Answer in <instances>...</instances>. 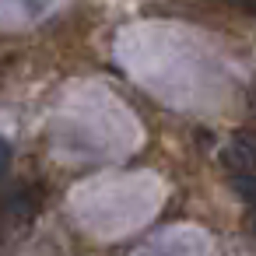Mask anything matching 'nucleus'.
<instances>
[{
  "label": "nucleus",
  "instance_id": "5",
  "mask_svg": "<svg viewBox=\"0 0 256 256\" xmlns=\"http://www.w3.org/2000/svg\"><path fill=\"white\" fill-rule=\"evenodd\" d=\"M232 4L242 8V11H252V14H256V0H232Z\"/></svg>",
  "mask_w": 256,
  "mask_h": 256
},
{
  "label": "nucleus",
  "instance_id": "2",
  "mask_svg": "<svg viewBox=\"0 0 256 256\" xmlns=\"http://www.w3.org/2000/svg\"><path fill=\"white\" fill-rule=\"evenodd\" d=\"M228 172H256V130H238L221 151Z\"/></svg>",
  "mask_w": 256,
  "mask_h": 256
},
{
  "label": "nucleus",
  "instance_id": "1",
  "mask_svg": "<svg viewBox=\"0 0 256 256\" xmlns=\"http://www.w3.org/2000/svg\"><path fill=\"white\" fill-rule=\"evenodd\" d=\"M36 210H39V204L28 190H18L0 204V256H8L25 238V232L36 221Z\"/></svg>",
  "mask_w": 256,
  "mask_h": 256
},
{
  "label": "nucleus",
  "instance_id": "3",
  "mask_svg": "<svg viewBox=\"0 0 256 256\" xmlns=\"http://www.w3.org/2000/svg\"><path fill=\"white\" fill-rule=\"evenodd\" d=\"M228 186L246 207H256V172H228Z\"/></svg>",
  "mask_w": 256,
  "mask_h": 256
},
{
  "label": "nucleus",
  "instance_id": "4",
  "mask_svg": "<svg viewBox=\"0 0 256 256\" xmlns=\"http://www.w3.org/2000/svg\"><path fill=\"white\" fill-rule=\"evenodd\" d=\"M8 168H11V140L0 137V179L8 176Z\"/></svg>",
  "mask_w": 256,
  "mask_h": 256
}]
</instances>
